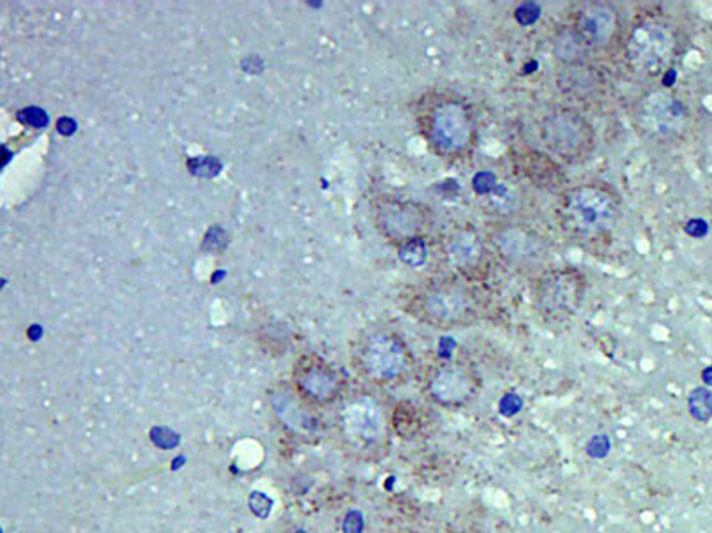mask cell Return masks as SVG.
Segmentation results:
<instances>
[{"instance_id": "8", "label": "cell", "mask_w": 712, "mask_h": 533, "mask_svg": "<svg viewBox=\"0 0 712 533\" xmlns=\"http://www.w3.org/2000/svg\"><path fill=\"white\" fill-rule=\"evenodd\" d=\"M405 366V352L393 337H379L369 349L372 373L380 378H394Z\"/></svg>"}, {"instance_id": "2", "label": "cell", "mask_w": 712, "mask_h": 533, "mask_svg": "<svg viewBox=\"0 0 712 533\" xmlns=\"http://www.w3.org/2000/svg\"><path fill=\"white\" fill-rule=\"evenodd\" d=\"M428 136L442 154H454L467 147L472 138V122L467 109L454 101H444L429 112Z\"/></svg>"}, {"instance_id": "1", "label": "cell", "mask_w": 712, "mask_h": 533, "mask_svg": "<svg viewBox=\"0 0 712 533\" xmlns=\"http://www.w3.org/2000/svg\"><path fill=\"white\" fill-rule=\"evenodd\" d=\"M562 214L574 233L598 236L615 226L620 207L610 191L599 186H580L564 196Z\"/></svg>"}, {"instance_id": "14", "label": "cell", "mask_w": 712, "mask_h": 533, "mask_svg": "<svg viewBox=\"0 0 712 533\" xmlns=\"http://www.w3.org/2000/svg\"><path fill=\"white\" fill-rule=\"evenodd\" d=\"M400 258H403L412 267H419L426 260V246L421 239H412L401 246Z\"/></svg>"}, {"instance_id": "3", "label": "cell", "mask_w": 712, "mask_h": 533, "mask_svg": "<svg viewBox=\"0 0 712 533\" xmlns=\"http://www.w3.org/2000/svg\"><path fill=\"white\" fill-rule=\"evenodd\" d=\"M541 136L546 147L567 159L578 157L591 148L592 133L580 115L567 109L552 113L541 126Z\"/></svg>"}, {"instance_id": "12", "label": "cell", "mask_w": 712, "mask_h": 533, "mask_svg": "<svg viewBox=\"0 0 712 533\" xmlns=\"http://www.w3.org/2000/svg\"><path fill=\"white\" fill-rule=\"evenodd\" d=\"M348 424L355 436L362 440H373L380 431V415L375 405H357V408L352 412Z\"/></svg>"}, {"instance_id": "7", "label": "cell", "mask_w": 712, "mask_h": 533, "mask_svg": "<svg viewBox=\"0 0 712 533\" xmlns=\"http://www.w3.org/2000/svg\"><path fill=\"white\" fill-rule=\"evenodd\" d=\"M433 397L444 405L463 402L474 390L470 376L460 367H444L433 376L429 385Z\"/></svg>"}, {"instance_id": "16", "label": "cell", "mask_w": 712, "mask_h": 533, "mask_svg": "<svg viewBox=\"0 0 712 533\" xmlns=\"http://www.w3.org/2000/svg\"><path fill=\"white\" fill-rule=\"evenodd\" d=\"M701 380H704L707 385H712V366L705 367L704 373H701Z\"/></svg>"}, {"instance_id": "11", "label": "cell", "mask_w": 712, "mask_h": 533, "mask_svg": "<svg viewBox=\"0 0 712 533\" xmlns=\"http://www.w3.org/2000/svg\"><path fill=\"white\" fill-rule=\"evenodd\" d=\"M447 256L456 267H468L481 256V240L474 232H460L451 236Z\"/></svg>"}, {"instance_id": "4", "label": "cell", "mask_w": 712, "mask_h": 533, "mask_svg": "<svg viewBox=\"0 0 712 533\" xmlns=\"http://www.w3.org/2000/svg\"><path fill=\"white\" fill-rule=\"evenodd\" d=\"M684 120H686L684 102L665 92L647 95L638 108V124L651 136H673L682 129Z\"/></svg>"}, {"instance_id": "15", "label": "cell", "mask_w": 712, "mask_h": 533, "mask_svg": "<svg viewBox=\"0 0 712 533\" xmlns=\"http://www.w3.org/2000/svg\"><path fill=\"white\" fill-rule=\"evenodd\" d=\"M686 233H689L694 239H700V236H705L708 232V224L704 221V219H691L686 224Z\"/></svg>"}, {"instance_id": "5", "label": "cell", "mask_w": 712, "mask_h": 533, "mask_svg": "<svg viewBox=\"0 0 712 533\" xmlns=\"http://www.w3.org/2000/svg\"><path fill=\"white\" fill-rule=\"evenodd\" d=\"M468 297L456 286H440L432 289L426 299V313L440 323H453L460 320L468 309Z\"/></svg>"}, {"instance_id": "10", "label": "cell", "mask_w": 712, "mask_h": 533, "mask_svg": "<svg viewBox=\"0 0 712 533\" xmlns=\"http://www.w3.org/2000/svg\"><path fill=\"white\" fill-rule=\"evenodd\" d=\"M633 55L641 64H654L665 56L670 48V37L659 27H640L633 34Z\"/></svg>"}, {"instance_id": "6", "label": "cell", "mask_w": 712, "mask_h": 533, "mask_svg": "<svg viewBox=\"0 0 712 533\" xmlns=\"http://www.w3.org/2000/svg\"><path fill=\"white\" fill-rule=\"evenodd\" d=\"M615 13L605 4H595L581 13L576 34L588 44L603 46L612 39L615 32Z\"/></svg>"}, {"instance_id": "13", "label": "cell", "mask_w": 712, "mask_h": 533, "mask_svg": "<svg viewBox=\"0 0 712 533\" xmlns=\"http://www.w3.org/2000/svg\"><path fill=\"white\" fill-rule=\"evenodd\" d=\"M689 412L700 422L712 419V392L705 387H698L689 395Z\"/></svg>"}, {"instance_id": "9", "label": "cell", "mask_w": 712, "mask_h": 533, "mask_svg": "<svg viewBox=\"0 0 712 533\" xmlns=\"http://www.w3.org/2000/svg\"><path fill=\"white\" fill-rule=\"evenodd\" d=\"M386 232L389 233L393 239L400 240H412L419 233V229L425 226V215H422L421 208L417 205L401 203L396 207H391L387 210L386 219Z\"/></svg>"}]
</instances>
